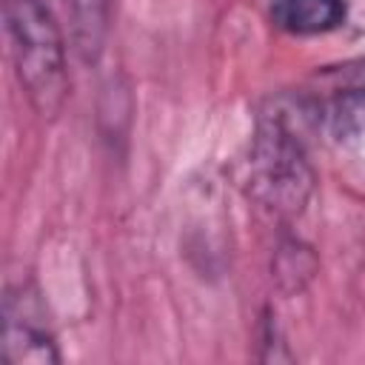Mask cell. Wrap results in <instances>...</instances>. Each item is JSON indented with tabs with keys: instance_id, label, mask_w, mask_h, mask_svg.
<instances>
[{
	"instance_id": "cell-1",
	"label": "cell",
	"mask_w": 365,
	"mask_h": 365,
	"mask_svg": "<svg viewBox=\"0 0 365 365\" xmlns=\"http://www.w3.org/2000/svg\"><path fill=\"white\" fill-rule=\"evenodd\" d=\"M9 51L31 108L57 117L68 94L66 43L46 0H3Z\"/></svg>"
},
{
	"instance_id": "cell-2",
	"label": "cell",
	"mask_w": 365,
	"mask_h": 365,
	"mask_svg": "<svg viewBox=\"0 0 365 365\" xmlns=\"http://www.w3.org/2000/svg\"><path fill=\"white\" fill-rule=\"evenodd\" d=\"M314 185L311 165L279 120H262L251 151V188L277 214H297Z\"/></svg>"
},
{
	"instance_id": "cell-3",
	"label": "cell",
	"mask_w": 365,
	"mask_h": 365,
	"mask_svg": "<svg viewBox=\"0 0 365 365\" xmlns=\"http://www.w3.org/2000/svg\"><path fill=\"white\" fill-rule=\"evenodd\" d=\"M3 354L9 365H48L60 362V354L54 348L51 334L34 319V311L23 302V288L20 294L6 297V331H3Z\"/></svg>"
},
{
	"instance_id": "cell-4",
	"label": "cell",
	"mask_w": 365,
	"mask_h": 365,
	"mask_svg": "<svg viewBox=\"0 0 365 365\" xmlns=\"http://www.w3.org/2000/svg\"><path fill=\"white\" fill-rule=\"evenodd\" d=\"M345 0H274L271 20L288 34H325L345 23Z\"/></svg>"
},
{
	"instance_id": "cell-5",
	"label": "cell",
	"mask_w": 365,
	"mask_h": 365,
	"mask_svg": "<svg viewBox=\"0 0 365 365\" xmlns=\"http://www.w3.org/2000/svg\"><path fill=\"white\" fill-rule=\"evenodd\" d=\"M68 6H71L77 48L88 60V57H94L100 51V43H103L108 0H68Z\"/></svg>"
}]
</instances>
